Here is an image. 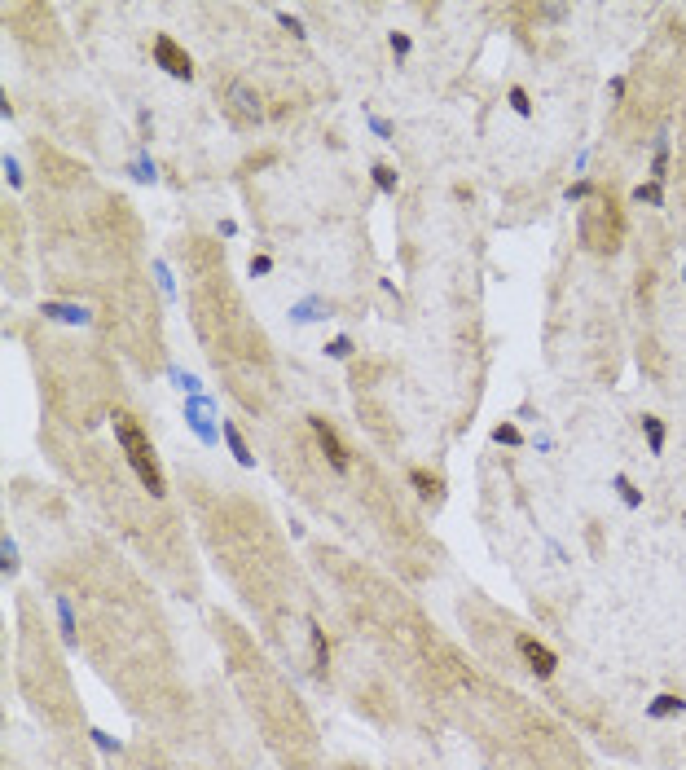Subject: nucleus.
Masks as SVG:
<instances>
[{
	"label": "nucleus",
	"instance_id": "9b49d317",
	"mask_svg": "<svg viewBox=\"0 0 686 770\" xmlns=\"http://www.w3.org/2000/svg\"><path fill=\"white\" fill-rule=\"evenodd\" d=\"M616 489H620V493H625V502H629V506H638V502H643V493H638V489H633V484H629V480H625V476H620V480H616Z\"/></svg>",
	"mask_w": 686,
	"mask_h": 770
},
{
	"label": "nucleus",
	"instance_id": "1a4fd4ad",
	"mask_svg": "<svg viewBox=\"0 0 686 770\" xmlns=\"http://www.w3.org/2000/svg\"><path fill=\"white\" fill-rule=\"evenodd\" d=\"M374 181H378V190L392 194V190H396V172H392V168H374Z\"/></svg>",
	"mask_w": 686,
	"mask_h": 770
},
{
	"label": "nucleus",
	"instance_id": "f03ea898",
	"mask_svg": "<svg viewBox=\"0 0 686 770\" xmlns=\"http://www.w3.org/2000/svg\"><path fill=\"white\" fill-rule=\"evenodd\" d=\"M581 238H586V247L594 251H616L620 238H625V216L616 207V198L607 194L603 202H594V207L581 216Z\"/></svg>",
	"mask_w": 686,
	"mask_h": 770
},
{
	"label": "nucleus",
	"instance_id": "dca6fc26",
	"mask_svg": "<svg viewBox=\"0 0 686 770\" xmlns=\"http://www.w3.org/2000/svg\"><path fill=\"white\" fill-rule=\"evenodd\" d=\"M330 352H335V356H348V352H352V344H348V339H335V344H330Z\"/></svg>",
	"mask_w": 686,
	"mask_h": 770
},
{
	"label": "nucleus",
	"instance_id": "4468645a",
	"mask_svg": "<svg viewBox=\"0 0 686 770\" xmlns=\"http://www.w3.org/2000/svg\"><path fill=\"white\" fill-rule=\"evenodd\" d=\"M493 436H497V441H506V445H519V431H515L511 423H506V427H497Z\"/></svg>",
	"mask_w": 686,
	"mask_h": 770
},
{
	"label": "nucleus",
	"instance_id": "2eb2a0df",
	"mask_svg": "<svg viewBox=\"0 0 686 770\" xmlns=\"http://www.w3.org/2000/svg\"><path fill=\"white\" fill-rule=\"evenodd\" d=\"M633 198H638V202H643V198H647V202H660V185H638V194H633Z\"/></svg>",
	"mask_w": 686,
	"mask_h": 770
},
{
	"label": "nucleus",
	"instance_id": "9d476101",
	"mask_svg": "<svg viewBox=\"0 0 686 770\" xmlns=\"http://www.w3.org/2000/svg\"><path fill=\"white\" fill-rule=\"evenodd\" d=\"M410 480L418 484V493H436V480H431L427 471H418V467H414V471H410Z\"/></svg>",
	"mask_w": 686,
	"mask_h": 770
},
{
	"label": "nucleus",
	"instance_id": "ddd939ff",
	"mask_svg": "<svg viewBox=\"0 0 686 770\" xmlns=\"http://www.w3.org/2000/svg\"><path fill=\"white\" fill-rule=\"evenodd\" d=\"M511 106H515L519 115H528V111H532V101H528V93H524V88H511Z\"/></svg>",
	"mask_w": 686,
	"mask_h": 770
},
{
	"label": "nucleus",
	"instance_id": "423d86ee",
	"mask_svg": "<svg viewBox=\"0 0 686 770\" xmlns=\"http://www.w3.org/2000/svg\"><path fill=\"white\" fill-rule=\"evenodd\" d=\"M643 431H647V441H651V453H660V449H665V427H660V419L643 414Z\"/></svg>",
	"mask_w": 686,
	"mask_h": 770
},
{
	"label": "nucleus",
	"instance_id": "f8f14e48",
	"mask_svg": "<svg viewBox=\"0 0 686 770\" xmlns=\"http://www.w3.org/2000/svg\"><path fill=\"white\" fill-rule=\"evenodd\" d=\"M224 436H229V445H234V453H238L242 462H251V453H246V445H242V436H238L234 427H224Z\"/></svg>",
	"mask_w": 686,
	"mask_h": 770
},
{
	"label": "nucleus",
	"instance_id": "7ed1b4c3",
	"mask_svg": "<svg viewBox=\"0 0 686 770\" xmlns=\"http://www.w3.org/2000/svg\"><path fill=\"white\" fill-rule=\"evenodd\" d=\"M155 58H159V66H163L167 75H176V80H189V75H194L189 53H185V48L176 44L172 36H155Z\"/></svg>",
	"mask_w": 686,
	"mask_h": 770
},
{
	"label": "nucleus",
	"instance_id": "6e6552de",
	"mask_svg": "<svg viewBox=\"0 0 686 770\" xmlns=\"http://www.w3.org/2000/svg\"><path fill=\"white\" fill-rule=\"evenodd\" d=\"M313 652H317V669L326 674V664H330V647H326V638H321V630H313Z\"/></svg>",
	"mask_w": 686,
	"mask_h": 770
},
{
	"label": "nucleus",
	"instance_id": "20e7f679",
	"mask_svg": "<svg viewBox=\"0 0 686 770\" xmlns=\"http://www.w3.org/2000/svg\"><path fill=\"white\" fill-rule=\"evenodd\" d=\"M519 652H524L528 669L537 674V678H550V674H554V664H558V660H554V652H550L546 643H537L532 634H519Z\"/></svg>",
	"mask_w": 686,
	"mask_h": 770
},
{
	"label": "nucleus",
	"instance_id": "0eeeda50",
	"mask_svg": "<svg viewBox=\"0 0 686 770\" xmlns=\"http://www.w3.org/2000/svg\"><path fill=\"white\" fill-rule=\"evenodd\" d=\"M669 713H682V700H677V696H660V700L651 704V717H669Z\"/></svg>",
	"mask_w": 686,
	"mask_h": 770
},
{
	"label": "nucleus",
	"instance_id": "f257e3e1",
	"mask_svg": "<svg viewBox=\"0 0 686 770\" xmlns=\"http://www.w3.org/2000/svg\"><path fill=\"white\" fill-rule=\"evenodd\" d=\"M115 436H119V445H123V453H128V462H132V471L141 476V484L155 498H163L167 493V484H163V471H159V458H155V449H150V441H145V431L137 427V419L132 414H115Z\"/></svg>",
	"mask_w": 686,
	"mask_h": 770
},
{
	"label": "nucleus",
	"instance_id": "39448f33",
	"mask_svg": "<svg viewBox=\"0 0 686 770\" xmlns=\"http://www.w3.org/2000/svg\"><path fill=\"white\" fill-rule=\"evenodd\" d=\"M308 423H313L317 441H321V449H326V458H330V467H335V471H348V449H343V441L335 436V427H330L326 419H317V414H313Z\"/></svg>",
	"mask_w": 686,
	"mask_h": 770
}]
</instances>
